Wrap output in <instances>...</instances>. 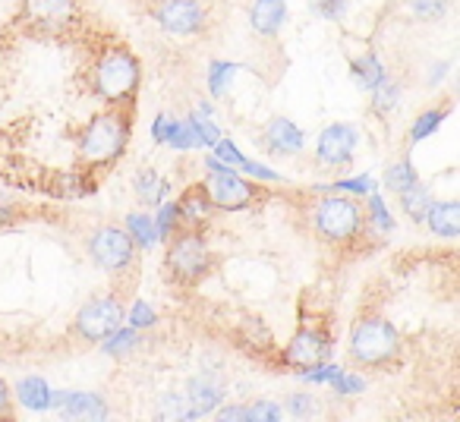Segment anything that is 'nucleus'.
Listing matches in <instances>:
<instances>
[{
	"label": "nucleus",
	"instance_id": "25",
	"mask_svg": "<svg viewBox=\"0 0 460 422\" xmlns=\"http://www.w3.org/2000/svg\"><path fill=\"white\" fill-rule=\"evenodd\" d=\"M136 340H139L136 328H114V331L102 340V347L108 356H127V353L136 347Z\"/></svg>",
	"mask_w": 460,
	"mask_h": 422
},
{
	"label": "nucleus",
	"instance_id": "31",
	"mask_svg": "<svg viewBox=\"0 0 460 422\" xmlns=\"http://www.w3.org/2000/svg\"><path fill=\"white\" fill-rule=\"evenodd\" d=\"M177 224H180L177 205H173V202H161L158 205V218H155V231H158V240L161 237H171Z\"/></svg>",
	"mask_w": 460,
	"mask_h": 422
},
{
	"label": "nucleus",
	"instance_id": "14",
	"mask_svg": "<svg viewBox=\"0 0 460 422\" xmlns=\"http://www.w3.org/2000/svg\"><path fill=\"white\" fill-rule=\"evenodd\" d=\"M284 20H288V4H284V0H252L250 26L256 35L271 39V35L281 32Z\"/></svg>",
	"mask_w": 460,
	"mask_h": 422
},
{
	"label": "nucleus",
	"instance_id": "37",
	"mask_svg": "<svg viewBox=\"0 0 460 422\" xmlns=\"http://www.w3.org/2000/svg\"><path fill=\"white\" fill-rule=\"evenodd\" d=\"M288 413L296 416V419H306V416L315 413V400L309 394H290L288 397Z\"/></svg>",
	"mask_w": 460,
	"mask_h": 422
},
{
	"label": "nucleus",
	"instance_id": "13",
	"mask_svg": "<svg viewBox=\"0 0 460 422\" xmlns=\"http://www.w3.org/2000/svg\"><path fill=\"white\" fill-rule=\"evenodd\" d=\"M51 403L66 419H108V403L98 394H79V391H58L51 394Z\"/></svg>",
	"mask_w": 460,
	"mask_h": 422
},
{
	"label": "nucleus",
	"instance_id": "29",
	"mask_svg": "<svg viewBox=\"0 0 460 422\" xmlns=\"http://www.w3.org/2000/svg\"><path fill=\"white\" fill-rule=\"evenodd\" d=\"M410 13L416 16V20H441V16L447 13V0H407Z\"/></svg>",
	"mask_w": 460,
	"mask_h": 422
},
{
	"label": "nucleus",
	"instance_id": "12",
	"mask_svg": "<svg viewBox=\"0 0 460 422\" xmlns=\"http://www.w3.org/2000/svg\"><path fill=\"white\" fill-rule=\"evenodd\" d=\"M328 353H332V344H328L325 334L315 331V328H303V331L294 334L284 359H288L290 365H296V369H309V365H315V363H325Z\"/></svg>",
	"mask_w": 460,
	"mask_h": 422
},
{
	"label": "nucleus",
	"instance_id": "4",
	"mask_svg": "<svg viewBox=\"0 0 460 422\" xmlns=\"http://www.w3.org/2000/svg\"><path fill=\"white\" fill-rule=\"evenodd\" d=\"M313 224L322 240H328V243H344V240H350L353 233L359 231L363 215H359V205L353 202V198L328 196L315 205Z\"/></svg>",
	"mask_w": 460,
	"mask_h": 422
},
{
	"label": "nucleus",
	"instance_id": "20",
	"mask_svg": "<svg viewBox=\"0 0 460 422\" xmlns=\"http://www.w3.org/2000/svg\"><path fill=\"white\" fill-rule=\"evenodd\" d=\"M397 196H401V208H403V215H407L410 221L426 218L429 205H432V192H429L426 186L413 183V186H407L403 192H397Z\"/></svg>",
	"mask_w": 460,
	"mask_h": 422
},
{
	"label": "nucleus",
	"instance_id": "42",
	"mask_svg": "<svg viewBox=\"0 0 460 422\" xmlns=\"http://www.w3.org/2000/svg\"><path fill=\"white\" fill-rule=\"evenodd\" d=\"M334 189L357 192V196H363V192H369V189H372V177H359V180H341V183H334Z\"/></svg>",
	"mask_w": 460,
	"mask_h": 422
},
{
	"label": "nucleus",
	"instance_id": "34",
	"mask_svg": "<svg viewBox=\"0 0 460 422\" xmlns=\"http://www.w3.org/2000/svg\"><path fill=\"white\" fill-rule=\"evenodd\" d=\"M167 145H173V148H196V145H202V142H199V136H196V129H192V123L186 120V123H173Z\"/></svg>",
	"mask_w": 460,
	"mask_h": 422
},
{
	"label": "nucleus",
	"instance_id": "6",
	"mask_svg": "<svg viewBox=\"0 0 460 422\" xmlns=\"http://www.w3.org/2000/svg\"><path fill=\"white\" fill-rule=\"evenodd\" d=\"M89 252L98 268L120 271L133 262V237L127 231H120V227H102V231L92 233Z\"/></svg>",
	"mask_w": 460,
	"mask_h": 422
},
{
	"label": "nucleus",
	"instance_id": "26",
	"mask_svg": "<svg viewBox=\"0 0 460 422\" xmlns=\"http://www.w3.org/2000/svg\"><path fill=\"white\" fill-rule=\"evenodd\" d=\"M397 101H401V85H397L394 79L385 76L382 83L372 89V104H376V114H388V110H394Z\"/></svg>",
	"mask_w": 460,
	"mask_h": 422
},
{
	"label": "nucleus",
	"instance_id": "2",
	"mask_svg": "<svg viewBox=\"0 0 460 422\" xmlns=\"http://www.w3.org/2000/svg\"><path fill=\"white\" fill-rule=\"evenodd\" d=\"M397 347H401V338H397L394 325L378 315L357 321L350 331V356L363 365H385L397 356Z\"/></svg>",
	"mask_w": 460,
	"mask_h": 422
},
{
	"label": "nucleus",
	"instance_id": "40",
	"mask_svg": "<svg viewBox=\"0 0 460 422\" xmlns=\"http://www.w3.org/2000/svg\"><path fill=\"white\" fill-rule=\"evenodd\" d=\"M332 384H334V391H338V394H357V391H363V378H359V375H344V372H341Z\"/></svg>",
	"mask_w": 460,
	"mask_h": 422
},
{
	"label": "nucleus",
	"instance_id": "11",
	"mask_svg": "<svg viewBox=\"0 0 460 422\" xmlns=\"http://www.w3.org/2000/svg\"><path fill=\"white\" fill-rule=\"evenodd\" d=\"M353 148H357V129L347 127V123H332V127L322 129L315 154L325 167H344L350 164Z\"/></svg>",
	"mask_w": 460,
	"mask_h": 422
},
{
	"label": "nucleus",
	"instance_id": "10",
	"mask_svg": "<svg viewBox=\"0 0 460 422\" xmlns=\"http://www.w3.org/2000/svg\"><path fill=\"white\" fill-rule=\"evenodd\" d=\"M208 196L211 202L217 205V208L224 211H240L246 208V205L252 202V196H256V189H252L250 183H246L243 177H240L234 167H224V171H211L208 177Z\"/></svg>",
	"mask_w": 460,
	"mask_h": 422
},
{
	"label": "nucleus",
	"instance_id": "7",
	"mask_svg": "<svg viewBox=\"0 0 460 422\" xmlns=\"http://www.w3.org/2000/svg\"><path fill=\"white\" fill-rule=\"evenodd\" d=\"M22 20L39 32H60L79 20L76 0H22Z\"/></svg>",
	"mask_w": 460,
	"mask_h": 422
},
{
	"label": "nucleus",
	"instance_id": "17",
	"mask_svg": "<svg viewBox=\"0 0 460 422\" xmlns=\"http://www.w3.org/2000/svg\"><path fill=\"white\" fill-rule=\"evenodd\" d=\"M186 400H190V407L196 409L199 416L211 413L215 407H221L224 388L217 382H211V378H190V384H186Z\"/></svg>",
	"mask_w": 460,
	"mask_h": 422
},
{
	"label": "nucleus",
	"instance_id": "15",
	"mask_svg": "<svg viewBox=\"0 0 460 422\" xmlns=\"http://www.w3.org/2000/svg\"><path fill=\"white\" fill-rule=\"evenodd\" d=\"M265 148L271 154H296L303 152V133L296 129V123L284 120V117H275V120L265 127V136H262Z\"/></svg>",
	"mask_w": 460,
	"mask_h": 422
},
{
	"label": "nucleus",
	"instance_id": "24",
	"mask_svg": "<svg viewBox=\"0 0 460 422\" xmlns=\"http://www.w3.org/2000/svg\"><path fill=\"white\" fill-rule=\"evenodd\" d=\"M416 183V167L410 164V158L397 161V164H391L388 171H385V189L391 192H403L407 186Z\"/></svg>",
	"mask_w": 460,
	"mask_h": 422
},
{
	"label": "nucleus",
	"instance_id": "36",
	"mask_svg": "<svg viewBox=\"0 0 460 422\" xmlns=\"http://www.w3.org/2000/svg\"><path fill=\"white\" fill-rule=\"evenodd\" d=\"M190 123H192V129H196V136H199V142H202V145H215V142L221 139L217 127H215L211 120H205V117L192 114V117H190Z\"/></svg>",
	"mask_w": 460,
	"mask_h": 422
},
{
	"label": "nucleus",
	"instance_id": "39",
	"mask_svg": "<svg viewBox=\"0 0 460 422\" xmlns=\"http://www.w3.org/2000/svg\"><path fill=\"white\" fill-rule=\"evenodd\" d=\"M303 372H306V378H309V382H334V378L341 375V369H338V365H322V363L309 365V369H303Z\"/></svg>",
	"mask_w": 460,
	"mask_h": 422
},
{
	"label": "nucleus",
	"instance_id": "38",
	"mask_svg": "<svg viewBox=\"0 0 460 422\" xmlns=\"http://www.w3.org/2000/svg\"><path fill=\"white\" fill-rule=\"evenodd\" d=\"M313 10L319 16H325V20H341V16L347 13V0H315Z\"/></svg>",
	"mask_w": 460,
	"mask_h": 422
},
{
	"label": "nucleus",
	"instance_id": "33",
	"mask_svg": "<svg viewBox=\"0 0 460 422\" xmlns=\"http://www.w3.org/2000/svg\"><path fill=\"white\" fill-rule=\"evenodd\" d=\"M211 148H215V158L221 161V164H227V167H240V171H243L246 158H243V152H240V148L234 145V142H230V139H217Z\"/></svg>",
	"mask_w": 460,
	"mask_h": 422
},
{
	"label": "nucleus",
	"instance_id": "44",
	"mask_svg": "<svg viewBox=\"0 0 460 422\" xmlns=\"http://www.w3.org/2000/svg\"><path fill=\"white\" fill-rule=\"evenodd\" d=\"M217 416H221L224 422H230V419H252V409H246V407H224Z\"/></svg>",
	"mask_w": 460,
	"mask_h": 422
},
{
	"label": "nucleus",
	"instance_id": "35",
	"mask_svg": "<svg viewBox=\"0 0 460 422\" xmlns=\"http://www.w3.org/2000/svg\"><path fill=\"white\" fill-rule=\"evenodd\" d=\"M155 321H158V315H155V309L148 306V303H133V309H129V325H133L136 331L152 328Z\"/></svg>",
	"mask_w": 460,
	"mask_h": 422
},
{
	"label": "nucleus",
	"instance_id": "5",
	"mask_svg": "<svg viewBox=\"0 0 460 422\" xmlns=\"http://www.w3.org/2000/svg\"><path fill=\"white\" fill-rule=\"evenodd\" d=\"M167 268L177 281L196 284L208 271V246L196 233H180L167 250Z\"/></svg>",
	"mask_w": 460,
	"mask_h": 422
},
{
	"label": "nucleus",
	"instance_id": "45",
	"mask_svg": "<svg viewBox=\"0 0 460 422\" xmlns=\"http://www.w3.org/2000/svg\"><path fill=\"white\" fill-rule=\"evenodd\" d=\"M243 171L250 173V177H259V180H278L275 171H269V167H262V164H252V161H246Z\"/></svg>",
	"mask_w": 460,
	"mask_h": 422
},
{
	"label": "nucleus",
	"instance_id": "19",
	"mask_svg": "<svg viewBox=\"0 0 460 422\" xmlns=\"http://www.w3.org/2000/svg\"><path fill=\"white\" fill-rule=\"evenodd\" d=\"M350 70H353L357 85H359V89H366V92H372L385 76H388V73H385V66H382V60H378L376 54H363L359 60H353Z\"/></svg>",
	"mask_w": 460,
	"mask_h": 422
},
{
	"label": "nucleus",
	"instance_id": "16",
	"mask_svg": "<svg viewBox=\"0 0 460 422\" xmlns=\"http://www.w3.org/2000/svg\"><path fill=\"white\" fill-rule=\"evenodd\" d=\"M429 231L438 233V237H457L460 233V205L457 202H432L426 211Z\"/></svg>",
	"mask_w": 460,
	"mask_h": 422
},
{
	"label": "nucleus",
	"instance_id": "3",
	"mask_svg": "<svg viewBox=\"0 0 460 422\" xmlns=\"http://www.w3.org/2000/svg\"><path fill=\"white\" fill-rule=\"evenodd\" d=\"M127 120L117 114H98L85 123L83 136H79V154L92 164H104V161H114L127 148Z\"/></svg>",
	"mask_w": 460,
	"mask_h": 422
},
{
	"label": "nucleus",
	"instance_id": "41",
	"mask_svg": "<svg viewBox=\"0 0 460 422\" xmlns=\"http://www.w3.org/2000/svg\"><path fill=\"white\" fill-rule=\"evenodd\" d=\"M252 419H269V422L281 419V407H278V403H271V400L252 403Z\"/></svg>",
	"mask_w": 460,
	"mask_h": 422
},
{
	"label": "nucleus",
	"instance_id": "1",
	"mask_svg": "<svg viewBox=\"0 0 460 422\" xmlns=\"http://www.w3.org/2000/svg\"><path fill=\"white\" fill-rule=\"evenodd\" d=\"M92 85L95 95L108 104H120L127 98H133L136 85H139V60L123 48L104 51L98 57L95 70H92Z\"/></svg>",
	"mask_w": 460,
	"mask_h": 422
},
{
	"label": "nucleus",
	"instance_id": "18",
	"mask_svg": "<svg viewBox=\"0 0 460 422\" xmlns=\"http://www.w3.org/2000/svg\"><path fill=\"white\" fill-rule=\"evenodd\" d=\"M211 208H215V202H211V196H208V186H192V189L177 202L180 221H190V224L208 221Z\"/></svg>",
	"mask_w": 460,
	"mask_h": 422
},
{
	"label": "nucleus",
	"instance_id": "32",
	"mask_svg": "<svg viewBox=\"0 0 460 422\" xmlns=\"http://www.w3.org/2000/svg\"><path fill=\"white\" fill-rule=\"evenodd\" d=\"M369 215H372V227H376L378 233L394 231V218H391V211L385 208L382 196H369Z\"/></svg>",
	"mask_w": 460,
	"mask_h": 422
},
{
	"label": "nucleus",
	"instance_id": "30",
	"mask_svg": "<svg viewBox=\"0 0 460 422\" xmlns=\"http://www.w3.org/2000/svg\"><path fill=\"white\" fill-rule=\"evenodd\" d=\"M447 117V110H426V114H420L416 117V123H413V133H410V139L413 142H422L426 136H432L435 129L441 127V120Z\"/></svg>",
	"mask_w": 460,
	"mask_h": 422
},
{
	"label": "nucleus",
	"instance_id": "22",
	"mask_svg": "<svg viewBox=\"0 0 460 422\" xmlns=\"http://www.w3.org/2000/svg\"><path fill=\"white\" fill-rule=\"evenodd\" d=\"M20 403L29 409H48L51 407V394L54 391L48 388L45 378H26V382H20Z\"/></svg>",
	"mask_w": 460,
	"mask_h": 422
},
{
	"label": "nucleus",
	"instance_id": "23",
	"mask_svg": "<svg viewBox=\"0 0 460 422\" xmlns=\"http://www.w3.org/2000/svg\"><path fill=\"white\" fill-rule=\"evenodd\" d=\"M127 227H129L133 243H139L142 250H152V246L158 243V231H155V221L148 218V215H129Z\"/></svg>",
	"mask_w": 460,
	"mask_h": 422
},
{
	"label": "nucleus",
	"instance_id": "9",
	"mask_svg": "<svg viewBox=\"0 0 460 422\" xmlns=\"http://www.w3.org/2000/svg\"><path fill=\"white\" fill-rule=\"evenodd\" d=\"M155 20L171 35H196L205 26V10L199 7V0H161Z\"/></svg>",
	"mask_w": 460,
	"mask_h": 422
},
{
	"label": "nucleus",
	"instance_id": "47",
	"mask_svg": "<svg viewBox=\"0 0 460 422\" xmlns=\"http://www.w3.org/2000/svg\"><path fill=\"white\" fill-rule=\"evenodd\" d=\"M7 407H10V388H7V382L0 378V413H7Z\"/></svg>",
	"mask_w": 460,
	"mask_h": 422
},
{
	"label": "nucleus",
	"instance_id": "27",
	"mask_svg": "<svg viewBox=\"0 0 460 422\" xmlns=\"http://www.w3.org/2000/svg\"><path fill=\"white\" fill-rule=\"evenodd\" d=\"M196 409L190 407V400H183L180 394H164L158 400V419H196Z\"/></svg>",
	"mask_w": 460,
	"mask_h": 422
},
{
	"label": "nucleus",
	"instance_id": "28",
	"mask_svg": "<svg viewBox=\"0 0 460 422\" xmlns=\"http://www.w3.org/2000/svg\"><path fill=\"white\" fill-rule=\"evenodd\" d=\"M234 73H240L237 64H224V60H211L208 66V89L211 95H224V85H227V79L234 76Z\"/></svg>",
	"mask_w": 460,
	"mask_h": 422
},
{
	"label": "nucleus",
	"instance_id": "43",
	"mask_svg": "<svg viewBox=\"0 0 460 422\" xmlns=\"http://www.w3.org/2000/svg\"><path fill=\"white\" fill-rule=\"evenodd\" d=\"M173 123H177V120H171V117H164V114H161L158 120H155V129H152L155 142H167V139H171V129H173Z\"/></svg>",
	"mask_w": 460,
	"mask_h": 422
},
{
	"label": "nucleus",
	"instance_id": "46",
	"mask_svg": "<svg viewBox=\"0 0 460 422\" xmlns=\"http://www.w3.org/2000/svg\"><path fill=\"white\" fill-rule=\"evenodd\" d=\"M7 221H13V202L7 196H0V224H7Z\"/></svg>",
	"mask_w": 460,
	"mask_h": 422
},
{
	"label": "nucleus",
	"instance_id": "21",
	"mask_svg": "<svg viewBox=\"0 0 460 422\" xmlns=\"http://www.w3.org/2000/svg\"><path fill=\"white\" fill-rule=\"evenodd\" d=\"M133 189H136V196H139V202H146V205H161L164 202V180L158 177V171H139L136 173V180H133Z\"/></svg>",
	"mask_w": 460,
	"mask_h": 422
},
{
	"label": "nucleus",
	"instance_id": "8",
	"mask_svg": "<svg viewBox=\"0 0 460 422\" xmlns=\"http://www.w3.org/2000/svg\"><path fill=\"white\" fill-rule=\"evenodd\" d=\"M123 321V306L114 296H102V300H92L89 306H83V312L76 315V331L85 340H98L102 344L114 328H120Z\"/></svg>",
	"mask_w": 460,
	"mask_h": 422
}]
</instances>
